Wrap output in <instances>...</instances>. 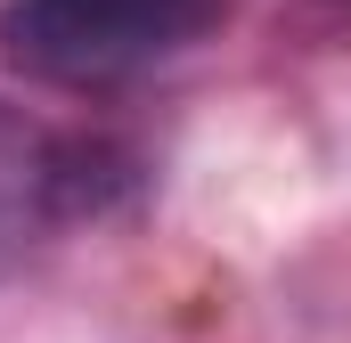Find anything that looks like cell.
I'll list each match as a JSON object with an SVG mask.
<instances>
[{
  "label": "cell",
  "instance_id": "cell-2",
  "mask_svg": "<svg viewBox=\"0 0 351 343\" xmlns=\"http://www.w3.org/2000/svg\"><path fill=\"white\" fill-rule=\"evenodd\" d=\"M98 156L90 147H66V139H41L25 123L0 115V254H16L41 221L58 213H82L98 196Z\"/></svg>",
  "mask_w": 351,
  "mask_h": 343
},
{
  "label": "cell",
  "instance_id": "cell-1",
  "mask_svg": "<svg viewBox=\"0 0 351 343\" xmlns=\"http://www.w3.org/2000/svg\"><path fill=\"white\" fill-rule=\"evenodd\" d=\"M221 25V0H0V66L49 90H114Z\"/></svg>",
  "mask_w": 351,
  "mask_h": 343
}]
</instances>
